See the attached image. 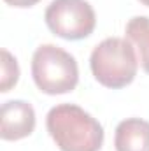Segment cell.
<instances>
[{"instance_id": "cell-6", "label": "cell", "mask_w": 149, "mask_h": 151, "mask_svg": "<svg viewBox=\"0 0 149 151\" xmlns=\"http://www.w3.org/2000/svg\"><path fill=\"white\" fill-rule=\"evenodd\" d=\"M116 151H149V121L140 118L123 119L114 134Z\"/></svg>"}, {"instance_id": "cell-4", "label": "cell", "mask_w": 149, "mask_h": 151, "mask_svg": "<svg viewBox=\"0 0 149 151\" xmlns=\"http://www.w3.org/2000/svg\"><path fill=\"white\" fill-rule=\"evenodd\" d=\"M47 28L62 39L81 40L93 34L97 16L86 0H53L44 14Z\"/></svg>"}, {"instance_id": "cell-10", "label": "cell", "mask_w": 149, "mask_h": 151, "mask_svg": "<svg viewBox=\"0 0 149 151\" xmlns=\"http://www.w3.org/2000/svg\"><path fill=\"white\" fill-rule=\"evenodd\" d=\"M139 2H140L142 5H148V7H149V0H139Z\"/></svg>"}, {"instance_id": "cell-9", "label": "cell", "mask_w": 149, "mask_h": 151, "mask_svg": "<svg viewBox=\"0 0 149 151\" xmlns=\"http://www.w3.org/2000/svg\"><path fill=\"white\" fill-rule=\"evenodd\" d=\"M7 5H12V7H21V9H25V7H32V5H35L37 2L40 0H4Z\"/></svg>"}, {"instance_id": "cell-5", "label": "cell", "mask_w": 149, "mask_h": 151, "mask_svg": "<svg viewBox=\"0 0 149 151\" xmlns=\"http://www.w3.org/2000/svg\"><path fill=\"white\" fill-rule=\"evenodd\" d=\"M35 128V111L25 100H9L0 111V137L4 141H19Z\"/></svg>"}, {"instance_id": "cell-2", "label": "cell", "mask_w": 149, "mask_h": 151, "mask_svg": "<svg viewBox=\"0 0 149 151\" xmlns=\"http://www.w3.org/2000/svg\"><path fill=\"white\" fill-rule=\"evenodd\" d=\"M93 77L105 88L119 90L128 86L139 69L133 44L128 39L109 37L102 40L90 56Z\"/></svg>"}, {"instance_id": "cell-1", "label": "cell", "mask_w": 149, "mask_h": 151, "mask_svg": "<svg viewBox=\"0 0 149 151\" xmlns=\"http://www.w3.org/2000/svg\"><path fill=\"white\" fill-rule=\"evenodd\" d=\"M46 127L60 151H98L104 144L102 125L75 104H58L46 116Z\"/></svg>"}, {"instance_id": "cell-7", "label": "cell", "mask_w": 149, "mask_h": 151, "mask_svg": "<svg viewBox=\"0 0 149 151\" xmlns=\"http://www.w3.org/2000/svg\"><path fill=\"white\" fill-rule=\"evenodd\" d=\"M125 35L137 47L140 65L149 74V18L148 16H135V18H132L126 23Z\"/></svg>"}, {"instance_id": "cell-8", "label": "cell", "mask_w": 149, "mask_h": 151, "mask_svg": "<svg viewBox=\"0 0 149 151\" xmlns=\"http://www.w3.org/2000/svg\"><path fill=\"white\" fill-rule=\"evenodd\" d=\"M19 79V67L16 58L7 51L2 49V83H0V91L7 93L12 86H16Z\"/></svg>"}, {"instance_id": "cell-3", "label": "cell", "mask_w": 149, "mask_h": 151, "mask_svg": "<svg viewBox=\"0 0 149 151\" xmlns=\"http://www.w3.org/2000/svg\"><path fill=\"white\" fill-rule=\"evenodd\" d=\"M32 77L42 93H69L79 83L77 62L65 49L54 44H42L32 56Z\"/></svg>"}]
</instances>
